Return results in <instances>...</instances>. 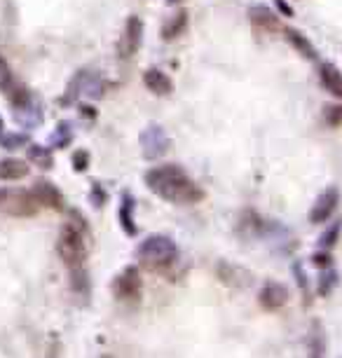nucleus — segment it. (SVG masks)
Returning a JSON list of instances; mask_svg holds the SVG:
<instances>
[{
	"mask_svg": "<svg viewBox=\"0 0 342 358\" xmlns=\"http://www.w3.org/2000/svg\"><path fill=\"white\" fill-rule=\"evenodd\" d=\"M323 120H326V125L331 127H342V103H328V106H323Z\"/></svg>",
	"mask_w": 342,
	"mask_h": 358,
	"instance_id": "obj_22",
	"label": "nucleus"
},
{
	"mask_svg": "<svg viewBox=\"0 0 342 358\" xmlns=\"http://www.w3.org/2000/svg\"><path fill=\"white\" fill-rule=\"evenodd\" d=\"M338 204H340V190L326 188L319 197H316V202L312 204L309 220H312L314 225H321V223H326V220H331L333 213L338 211Z\"/></svg>",
	"mask_w": 342,
	"mask_h": 358,
	"instance_id": "obj_9",
	"label": "nucleus"
},
{
	"mask_svg": "<svg viewBox=\"0 0 342 358\" xmlns=\"http://www.w3.org/2000/svg\"><path fill=\"white\" fill-rule=\"evenodd\" d=\"M28 157L33 159V162L38 164L40 169H49V166H52V152H49L47 147H42V145H33V147H31Z\"/></svg>",
	"mask_w": 342,
	"mask_h": 358,
	"instance_id": "obj_21",
	"label": "nucleus"
},
{
	"mask_svg": "<svg viewBox=\"0 0 342 358\" xmlns=\"http://www.w3.org/2000/svg\"><path fill=\"white\" fill-rule=\"evenodd\" d=\"M185 24H188V12L181 10L169 24H166V28L162 30V38H164V40H173L176 35H181L183 30H185Z\"/></svg>",
	"mask_w": 342,
	"mask_h": 358,
	"instance_id": "obj_19",
	"label": "nucleus"
},
{
	"mask_svg": "<svg viewBox=\"0 0 342 358\" xmlns=\"http://www.w3.org/2000/svg\"><path fill=\"white\" fill-rule=\"evenodd\" d=\"M275 5H277V8H279V10H282V12H284V15H286V17H291V15H293V10H291V8H289V5H286V3H284V0H275Z\"/></svg>",
	"mask_w": 342,
	"mask_h": 358,
	"instance_id": "obj_25",
	"label": "nucleus"
},
{
	"mask_svg": "<svg viewBox=\"0 0 342 358\" xmlns=\"http://www.w3.org/2000/svg\"><path fill=\"white\" fill-rule=\"evenodd\" d=\"M286 302H289V291H286L284 283L267 281L263 286V291H260V305L270 312H277V310H282Z\"/></svg>",
	"mask_w": 342,
	"mask_h": 358,
	"instance_id": "obj_12",
	"label": "nucleus"
},
{
	"mask_svg": "<svg viewBox=\"0 0 342 358\" xmlns=\"http://www.w3.org/2000/svg\"><path fill=\"white\" fill-rule=\"evenodd\" d=\"M284 35H286V40H289V45L296 49L300 57L305 59H316V49L312 45V40L307 38V35H302L300 30H296V28H286L284 30Z\"/></svg>",
	"mask_w": 342,
	"mask_h": 358,
	"instance_id": "obj_16",
	"label": "nucleus"
},
{
	"mask_svg": "<svg viewBox=\"0 0 342 358\" xmlns=\"http://www.w3.org/2000/svg\"><path fill=\"white\" fill-rule=\"evenodd\" d=\"M248 19H251L253 26H258L263 30H277L282 26L279 15L272 8H267V5H253V8L248 10Z\"/></svg>",
	"mask_w": 342,
	"mask_h": 358,
	"instance_id": "obj_15",
	"label": "nucleus"
},
{
	"mask_svg": "<svg viewBox=\"0 0 342 358\" xmlns=\"http://www.w3.org/2000/svg\"><path fill=\"white\" fill-rule=\"evenodd\" d=\"M120 223L127 234H136V223H134V197L124 195L120 202Z\"/></svg>",
	"mask_w": 342,
	"mask_h": 358,
	"instance_id": "obj_18",
	"label": "nucleus"
},
{
	"mask_svg": "<svg viewBox=\"0 0 342 358\" xmlns=\"http://www.w3.org/2000/svg\"><path fill=\"white\" fill-rule=\"evenodd\" d=\"M24 176H28V164L24 159L8 157L0 162V181H19Z\"/></svg>",
	"mask_w": 342,
	"mask_h": 358,
	"instance_id": "obj_17",
	"label": "nucleus"
},
{
	"mask_svg": "<svg viewBox=\"0 0 342 358\" xmlns=\"http://www.w3.org/2000/svg\"><path fill=\"white\" fill-rule=\"evenodd\" d=\"M33 195H35V199L40 202V206H45V208H54V211H59V208L64 206V195H61V190L57 188V185H52L47 181L35 183Z\"/></svg>",
	"mask_w": 342,
	"mask_h": 358,
	"instance_id": "obj_13",
	"label": "nucleus"
},
{
	"mask_svg": "<svg viewBox=\"0 0 342 358\" xmlns=\"http://www.w3.org/2000/svg\"><path fill=\"white\" fill-rule=\"evenodd\" d=\"M40 202L35 199L33 190H0V211L8 215L31 218L40 211Z\"/></svg>",
	"mask_w": 342,
	"mask_h": 358,
	"instance_id": "obj_4",
	"label": "nucleus"
},
{
	"mask_svg": "<svg viewBox=\"0 0 342 358\" xmlns=\"http://www.w3.org/2000/svg\"><path fill=\"white\" fill-rule=\"evenodd\" d=\"M319 82L326 94H331L335 101H342V71L333 66L331 61L319 64Z\"/></svg>",
	"mask_w": 342,
	"mask_h": 358,
	"instance_id": "obj_11",
	"label": "nucleus"
},
{
	"mask_svg": "<svg viewBox=\"0 0 342 358\" xmlns=\"http://www.w3.org/2000/svg\"><path fill=\"white\" fill-rule=\"evenodd\" d=\"M141 150L146 159H157L169 150V136L157 125H151L141 132Z\"/></svg>",
	"mask_w": 342,
	"mask_h": 358,
	"instance_id": "obj_8",
	"label": "nucleus"
},
{
	"mask_svg": "<svg viewBox=\"0 0 342 358\" xmlns=\"http://www.w3.org/2000/svg\"><path fill=\"white\" fill-rule=\"evenodd\" d=\"M141 42H143V21H141V17L132 15L127 19V24H124L120 42H117V57L122 61L132 59L141 49Z\"/></svg>",
	"mask_w": 342,
	"mask_h": 358,
	"instance_id": "obj_7",
	"label": "nucleus"
},
{
	"mask_svg": "<svg viewBox=\"0 0 342 358\" xmlns=\"http://www.w3.org/2000/svg\"><path fill=\"white\" fill-rule=\"evenodd\" d=\"M169 3H181V0H169Z\"/></svg>",
	"mask_w": 342,
	"mask_h": 358,
	"instance_id": "obj_27",
	"label": "nucleus"
},
{
	"mask_svg": "<svg viewBox=\"0 0 342 358\" xmlns=\"http://www.w3.org/2000/svg\"><path fill=\"white\" fill-rule=\"evenodd\" d=\"M0 132H3V117H0Z\"/></svg>",
	"mask_w": 342,
	"mask_h": 358,
	"instance_id": "obj_26",
	"label": "nucleus"
},
{
	"mask_svg": "<svg viewBox=\"0 0 342 358\" xmlns=\"http://www.w3.org/2000/svg\"><path fill=\"white\" fill-rule=\"evenodd\" d=\"M87 162H89V157H87L85 150H78L76 157H73V166H76L78 171H85L87 169Z\"/></svg>",
	"mask_w": 342,
	"mask_h": 358,
	"instance_id": "obj_23",
	"label": "nucleus"
},
{
	"mask_svg": "<svg viewBox=\"0 0 342 358\" xmlns=\"http://www.w3.org/2000/svg\"><path fill=\"white\" fill-rule=\"evenodd\" d=\"M59 258L64 260L71 274V286L73 291L85 295L89 288V274H87V244H85V223L78 215V211H73V220L61 227L59 232Z\"/></svg>",
	"mask_w": 342,
	"mask_h": 358,
	"instance_id": "obj_1",
	"label": "nucleus"
},
{
	"mask_svg": "<svg viewBox=\"0 0 342 358\" xmlns=\"http://www.w3.org/2000/svg\"><path fill=\"white\" fill-rule=\"evenodd\" d=\"M136 256H139V262L143 267L162 271L166 267H171L173 260L178 258V246L171 237H164V234H153V237L143 239L136 249Z\"/></svg>",
	"mask_w": 342,
	"mask_h": 358,
	"instance_id": "obj_3",
	"label": "nucleus"
},
{
	"mask_svg": "<svg viewBox=\"0 0 342 358\" xmlns=\"http://www.w3.org/2000/svg\"><path fill=\"white\" fill-rule=\"evenodd\" d=\"M146 185L160 199L171 204H197L204 199V190L188 176V171L178 164H162L146 174Z\"/></svg>",
	"mask_w": 342,
	"mask_h": 358,
	"instance_id": "obj_2",
	"label": "nucleus"
},
{
	"mask_svg": "<svg viewBox=\"0 0 342 358\" xmlns=\"http://www.w3.org/2000/svg\"><path fill=\"white\" fill-rule=\"evenodd\" d=\"M141 288H143L141 271L136 267H124L120 274H117V279L113 283L115 298L120 302H124V305H139Z\"/></svg>",
	"mask_w": 342,
	"mask_h": 358,
	"instance_id": "obj_6",
	"label": "nucleus"
},
{
	"mask_svg": "<svg viewBox=\"0 0 342 358\" xmlns=\"http://www.w3.org/2000/svg\"><path fill=\"white\" fill-rule=\"evenodd\" d=\"M340 232H342V223L338 220V223H333V225L328 227V230L319 237V251H328V253H331V251H333V246L338 244Z\"/></svg>",
	"mask_w": 342,
	"mask_h": 358,
	"instance_id": "obj_20",
	"label": "nucleus"
},
{
	"mask_svg": "<svg viewBox=\"0 0 342 358\" xmlns=\"http://www.w3.org/2000/svg\"><path fill=\"white\" fill-rule=\"evenodd\" d=\"M0 89H3L5 94L10 96L12 106L24 108V106H28V103H31L28 94L19 87V84H17L15 75H12V68H10L8 61H5L3 54H0Z\"/></svg>",
	"mask_w": 342,
	"mask_h": 358,
	"instance_id": "obj_10",
	"label": "nucleus"
},
{
	"mask_svg": "<svg viewBox=\"0 0 342 358\" xmlns=\"http://www.w3.org/2000/svg\"><path fill=\"white\" fill-rule=\"evenodd\" d=\"M103 89H105L103 80L99 78L94 71H80L78 75L71 80V84H68L64 103H68V98L71 96H73V101H78V98H87V101H92V98H101Z\"/></svg>",
	"mask_w": 342,
	"mask_h": 358,
	"instance_id": "obj_5",
	"label": "nucleus"
},
{
	"mask_svg": "<svg viewBox=\"0 0 342 358\" xmlns=\"http://www.w3.org/2000/svg\"><path fill=\"white\" fill-rule=\"evenodd\" d=\"M143 84L148 87V91H153L155 96H166L173 91V82L166 73H162L160 68H148L143 73Z\"/></svg>",
	"mask_w": 342,
	"mask_h": 358,
	"instance_id": "obj_14",
	"label": "nucleus"
},
{
	"mask_svg": "<svg viewBox=\"0 0 342 358\" xmlns=\"http://www.w3.org/2000/svg\"><path fill=\"white\" fill-rule=\"evenodd\" d=\"M10 138H12V141H3V145L10 147V150H15V147H19V145L26 143V136H24V134H19V136H10Z\"/></svg>",
	"mask_w": 342,
	"mask_h": 358,
	"instance_id": "obj_24",
	"label": "nucleus"
}]
</instances>
